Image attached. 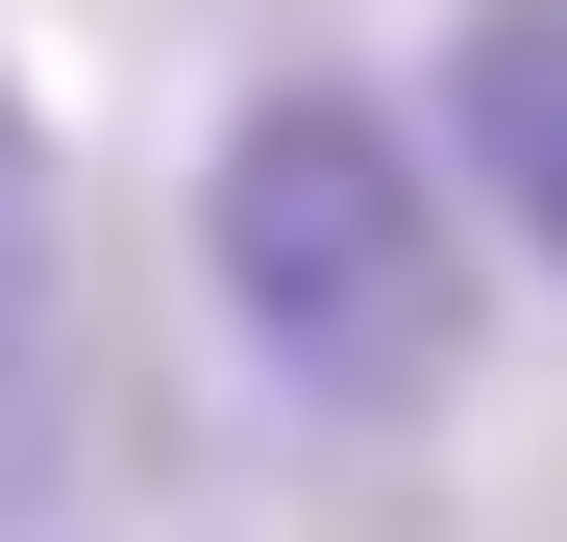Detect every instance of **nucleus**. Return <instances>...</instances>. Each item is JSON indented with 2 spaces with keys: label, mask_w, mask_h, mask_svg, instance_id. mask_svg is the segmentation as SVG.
Wrapping results in <instances>:
<instances>
[{
  "label": "nucleus",
  "mask_w": 567,
  "mask_h": 542,
  "mask_svg": "<svg viewBox=\"0 0 567 542\" xmlns=\"http://www.w3.org/2000/svg\"><path fill=\"white\" fill-rule=\"evenodd\" d=\"M198 271H223V321H247V371L346 419V444H395L468 395V173L395 124V100H346V74H247L223 100V173H198Z\"/></svg>",
  "instance_id": "f257e3e1"
},
{
  "label": "nucleus",
  "mask_w": 567,
  "mask_h": 542,
  "mask_svg": "<svg viewBox=\"0 0 567 542\" xmlns=\"http://www.w3.org/2000/svg\"><path fill=\"white\" fill-rule=\"evenodd\" d=\"M420 148L567 271V0H444V124Z\"/></svg>",
  "instance_id": "f03ea898"
},
{
  "label": "nucleus",
  "mask_w": 567,
  "mask_h": 542,
  "mask_svg": "<svg viewBox=\"0 0 567 542\" xmlns=\"http://www.w3.org/2000/svg\"><path fill=\"white\" fill-rule=\"evenodd\" d=\"M50 321H74V222H50V124H25V74H0V419L50 395Z\"/></svg>",
  "instance_id": "7ed1b4c3"
}]
</instances>
